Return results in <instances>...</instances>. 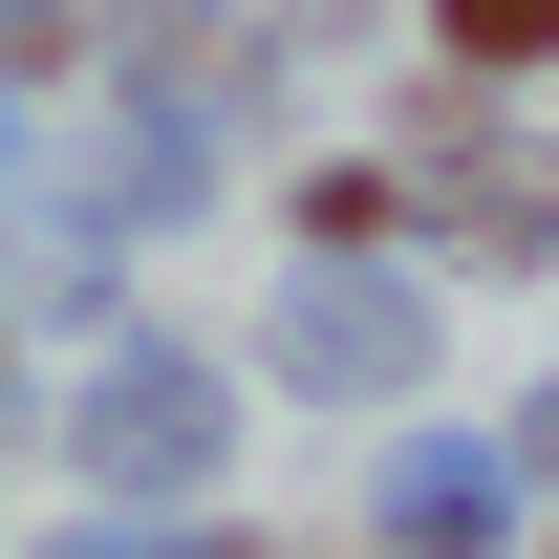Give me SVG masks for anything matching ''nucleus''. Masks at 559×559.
<instances>
[{
  "label": "nucleus",
  "mask_w": 559,
  "mask_h": 559,
  "mask_svg": "<svg viewBox=\"0 0 559 559\" xmlns=\"http://www.w3.org/2000/svg\"><path fill=\"white\" fill-rule=\"evenodd\" d=\"M280 345H301V388H388L409 366V301L388 280H323V301H280Z\"/></svg>",
  "instance_id": "nucleus-1"
},
{
  "label": "nucleus",
  "mask_w": 559,
  "mask_h": 559,
  "mask_svg": "<svg viewBox=\"0 0 559 559\" xmlns=\"http://www.w3.org/2000/svg\"><path fill=\"white\" fill-rule=\"evenodd\" d=\"M86 452H108V474H194V452H215V388H194V366H151V388L86 409Z\"/></svg>",
  "instance_id": "nucleus-2"
},
{
  "label": "nucleus",
  "mask_w": 559,
  "mask_h": 559,
  "mask_svg": "<svg viewBox=\"0 0 559 559\" xmlns=\"http://www.w3.org/2000/svg\"><path fill=\"white\" fill-rule=\"evenodd\" d=\"M452 44H474V66H538V44H559V0H452Z\"/></svg>",
  "instance_id": "nucleus-3"
},
{
  "label": "nucleus",
  "mask_w": 559,
  "mask_h": 559,
  "mask_svg": "<svg viewBox=\"0 0 559 559\" xmlns=\"http://www.w3.org/2000/svg\"><path fill=\"white\" fill-rule=\"evenodd\" d=\"M0 44H66V0H0Z\"/></svg>",
  "instance_id": "nucleus-4"
},
{
  "label": "nucleus",
  "mask_w": 559,
  "mask_h": 559,
  "mask_svg": "<svg viewBox=\"0 0 559 559\" xmlns=\"http://www.w3.org/2000/svg\"><path fill=\"white\" fill-rule=\"evenodd\" d=\"M538 452H559V409H538Z\"/></svg>",
  "instance_id": "nucleus-5"
}]
</instances>
